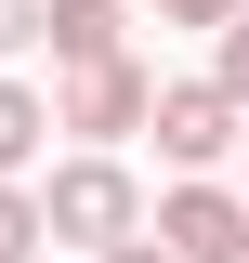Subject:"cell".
<instances>
[{
	"label": "cell",
	"instance_id": "obj_1",
	"mask_svg": "<svg viewBox=\"0 0 249 263\" xmlns=\"http://www.w3.org/2000/svg\"><path fill=\"white\" fill-rule=\"evenodd\" d=\"M39 211H53V237H66V250H131V237L157 224V211H144V184H131L105 145H79V158L39 184Z\"/></svg>",
	"mask_w": 249,
	"mask_h": 263
},
{
	"label": "cell",
	"instance_id": "obj_2",
	"mask_svg": "<svg viewBox=\"0 0 249 263\" xmlns=\"http://www.w3.org/2000/svg\"><path fill=\"white\" fill-rule=\"evenodd\" d=\"M157 158H171V171H223V158H236V145H249V105L236 92H223V79H157Z\"/></svg>",
	"mask_w": 249,
	"mask_h": 263
},
{
	"label": "cell",
	"instance_id": "obj_3",
	"mask_svg": "<svg viewBox=\"0 0 249 263\" xmlns=\"http://www.w3.org/2000/svg\"><path fill=\"white\" fill-rule=\"evenodd\" d=\"M53 119L79 132V145H118V132H144V119H157V79H144L131 53H105V66H66Z\"/></svg>",
	"mask_w": 249,
	"mask_h": 263
},
{
	"label": "cell",
	"instance_id": "obj_4",
	"mask_svg": "<svg viewBox=\"0 0 249 263\" xmlns=\"http://www.w3.org/2000/svg\"><path fill=\"white\" fill-rule=\"evenodd\" d=\"M144 237H171L184 263H223V250L249 237V197H236V184H210V171H184V184L157 197V224H144Z\"/></svg>",
	"mask_w": 249,
	"mask_h": 263
},
{
	"label": "cell",
	"instance_id": "obj_5",
	"mask_svg": "<svg viewBox=\"0 0 249 263\" xmlns=\"http://www.w3.org/2000/svg\"><path fill=\"white\" fill-rule=\"evenodd\" d=\"M131 13H144V0H53V66H105V53H131Z\"/></svg>",
	"mask_w": 249,
	"mask_h": 263
},
{
	"label": "cell",
	"instance_id": "obj_6",
	"mask_svg": "<svg viewBox=\"0 0 249 263\" xmlns=\"http://www.w3.org/2000/svg\"><path fill=\"white\" fill-rule=\"evenodd\" d=\"M39 132H66V119H53V105L27 92V79H0V184H13V171L39 158Z\"/></svg>",
	"mask_w": 249,
	"mask_h": 263
},
{
	"label": "cell",
	"instance_id": "obj_7",
	"mask_svg": "<svg viewBox=\"0 0 249 263\" xmlns=\"http://www.w3.org/2000/svg\"><path fill=\"white\" fill-rule=\"evenodd\" d=\"M39 237H53V211L27 184H0V263H39Z\"/></svg>",
	"mask_w": 249,
	"mask_h": 263
},
{
	"label": "cell",
	"instance_id": "obj_8",
	"mask_svg": "<svg viewBox=\"0 0 249 263\" xmlns=\"http://www.w3.org/2000/svg\"><path fill=\"white\" fill-rule=\"evenodd\" d=\"M144 13H157V27H210V40H223V27L249 13V0H144Z\"/></svg>",
	"mask_w": 249,
	"mask_h": 263
},
{
	"label": "cell",
	"instance_id": "obj_9",
	"mask_svg": "<svg viewBox=\"0 0 249 263\" xmlns=\"http://www.w3.org/2000/svg\"><path fill=\"white\" fill-rule=\"evenodd\" d=\"M210 79H223V92L249 105V13H236V27H223V40H210Z\"/></svg>",
	"mask_w": 249,
	"mask_h": 263
},
{
	"label": "cell",
	"instance_id": "obj_10",
	"mask_svg": "<svg viewBox=\"0 0 249 263\" xmlns=\"http://www.w3.org/2000/svg\"><path fill=\"white\" fill-rule=\"evenodd\" d=\"M39 27H53V0H0V66L27 53V40H39Z\"/></svg>",
	"mask_w": 249,
	"mask_h": 263
},
{
	"label": "cell",
	"instance_id": "obj_11",
	"mask_svg": "<svg viewBox=\"0 0 249 263\" xmlns=\"http://www.w3.org/2000/svg\"><path fill=\"white\" fill-rule=\"evenodd\" d=\"M92 263H184L171 237H131V250H92Z\"/></svg>",
	"mask_w": 249,
	"mask_h": 263
},
{
	"label": "cell",
	"instance_id": "obj_12",
	"mask_svg": "<svg viewBox=\"0 0 249 263\" xmlns=\"http://www.w3.org/2000/svg\"><path fill=\"white\" fill-rule=\"evenodd\" d=\"M223 263H249V237H236V250H223Z\"/></svg>",
	"mask_w": 249,
	"mask_h": 263
}]
</instances>
